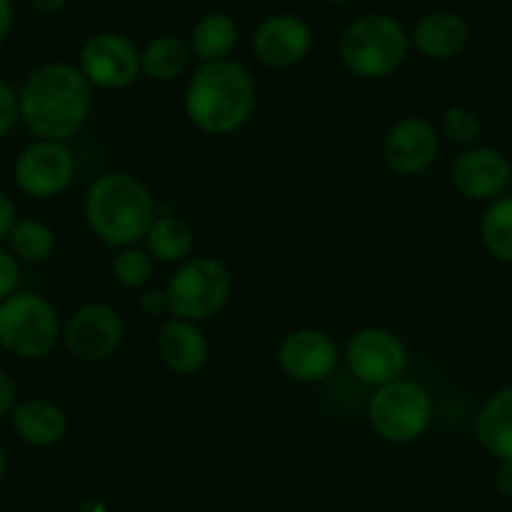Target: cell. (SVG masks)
<instances>
[{
  "instance_id": "1",
  "label": "cell",
  "mask_w": 512,
  "mask_h": 512,
  "mask_svg": "<svg viewBox=\"0 0 512 512\" xmlns=\"http://www.w3.org/2000/svg\"><path fill=\"white\" fill-rule=\"evenodd\" d=\"M18 106L28 134L68 144L91 116L93 86L73 63H43L18 88Z\"/></svg>"
},
{
  "instance_id": "2",
  "label": "cell",
  "mask_w": 512,
  "mask_h": 512,
  "mask_svg": "<svg viewBox=\"0 0 512 512\" xmlns=\"http://www.w3.org/2000/svg\"><path fill=\"white\" fill-rule=\"evenodd\" d=\"M184 111L201 134L229 136L256 111V81L239 61L201 63L184 91Z\"/></svg>"
},
{
  "instance_id": "3",
  "label": "cell",
  "mask_w": 512,
  "mask_h": 512,
  "mask_svg": "<svg viewBox=\"0 0 512 512\" xmlns=\"http://www.w3.org/2000/svg\"><path fill=\"white\" fill-rule=\"evenodd\" d=\"M83 214L96 239L113 249L146 239V231L159 216L149 186L123 171H106L88 186Z\"/></svg>"
},
{
  "instance_id": "4",
  "label": "cell",
  "mask_w": 512,
  "mask_h": 512,
  "mask_svg": "<svg viewBox=\"0 0 512 512\" xmlns=\"http://www.w3.org/2000/svg\"><path fill=\"white\" fill-rule=\"evenodd\" d=\"M410 48V33L387 13H364L354 18L339 38L342 66L362 81L390 78L407 61Z\"/></svg>"
},
{
  "instance_id": "5",
  "label": "cell",
  "mask_w": 512,
  "mask_h": 512,
  "mask_svg": "<svg viewBox=\"0 0 512 512\" xmlns=\"http://www.w3.org/2000/svg\"><path fill=\"white\" fill-rule=\"evenodd\" d=\"M435 402L417 379L400 377L372 390L367 402V422L379 440L390 445H412L430 430Z\"/></svg>"
},
{
  "instance_id": "6",
  "label": "cell",
  "mask_w": 512,
  "mask_h": 512,
  "mask_svg": "<svg viewBox=\"0 0 512 512\" xmlns=\"http://www.w3.org/2000/svg\"><path fill=\"white\" fill-rule=\"evenodd\" d=\"M63 322L58 309L36 292L11 294L0 302V347L26 362H38L58 347Z\"/></svg>"
},
{
  "instance_id": "7",
  "label": "cell",
  "mask_w": 512,
  "mask_h": 512,
  "mask_svg": "<svg viewBox=\"0 0 512 512\" xmlns=\"http://www.w3.org/2000/svg\"><path fill=\"white\" fill-rule=\"evenodd\" d=\"M164 289L171 317L201 324L229 304L234 277L216 256H191L176 267Z\"/></svg>"
},
{
  "instance_id": "8",
  "label": "cell",
  "mask_w": 512,
  "mask_h": 512,
  "mask_svg": "<svg viewBox=\"0 0 512 512\" xmlns=\"http://www.w3.org/2000/svg\"><path fill=\"white\" fill-rule=\"evenodd\" d=\"M76 176V156L66 141L33 139L13 164V181L23 196L51 201L61 196Z\"/></svg>"
},
{
  "instance_id": "9",
  "label": "cell",
  "mask_w": 512,
  "mask_h": 512,
  "mask_svg": "<svg viewBox=\"0 0 512 512\" xmlns=\"http://www.w3.org/2000/svg\"><path fill=\"white\" fill-rule=\"evenodd\" d=\"M123 339H126V322L111 304H83L63 322L61 342L78 362H108L123 347Z\"/></svg>"
},
{
  "instance_id": "10",
  "label": "cell",
  "mask_w": 512,
  "mask_h": 512,
  "mask_svg": "<svg viewBox=\"0 0 512 512\" xmlns=\"http://www.w3.org/2000/svg\"><path fill=\"white\" fill-rule=\"evenodd\" d=\"M344 362L357 382L377 390L405 377L407 347L392 329L364 327L349 337Z\"/></svg>"
},
{
  "instance_id": "11",
  "label": "cell",
  "mask_w": 512,
  "mask_h": 512,
  "mask_svg": "<svg viewBox=\"0 0 512 512\" xmlns=\"http://www.w3.org/2000/svg\"><path fill=\"white\" fill-rule=\"evenodd\" d=\"M78 68L93 88L121 91L141 76V48L123 33H96L83 43Z\"/></svg>"
},
{
  "instance_id": "12",
  "label": "cell",
  "mask_w": 512,
  "mask_h": 512,
  "mask_svg": "<svg viewBox=\"0 0 512 512\" xmlns=\"http://www.w3.org/2000/svg\"><path fill=\"white\" fill-rule=\"evenodd\" d=\"M442 149L440 128L422 116H405L384 134V164L397 176H420L435 166Z\"/></svg>"
},
{
  "instance_id": "13",
  "label": "cell",
  "mask_w": 512,
  "mask_h": 512,
  "mask_svg": "<svg viewBox=\"0 0 512 512\" xmlns=\"http://www.w3.org/2000/svg\"><path fill=\"white\" fill-rule=\"evenodd\" d=\"M277 364L292 382L319 384L337 369L339 347L324 329H294L279 342Z\"/></svg>"
},
{
  "instance_id": "14",
  "label": "cell",
  "mask_w": 512,
  "mask_h": 512,
  "mask_svg": "<svg viewBox=\"0 0 512 512\" xmlns=\"http://www.w3.org/2000/svg\"><path fill=\"white\" fill-rule=\"evenodd\" d=\"M312 28L294 13H274L256 26L251 51L262 66L284 71L302 63L312 51Z\"/></svg>"
},
{
  "instance_id": "15",
  "label": "cell",
  "mask_w": 512,
  "mask_h": 512,
  "mask_svg": "<svg viewBox=\"0 0 512 512\" xmlns=\"http://www.w3.org/2000/svg\"><path fill=\"white\" fill-rule=\"evenodd\" d=\"M450 181L467 201H495L512 181V166L502 151L492 146H467L450 169Z\"/></svg>"
},
{
  "instance_id": "16",
  "label": "cell",
  "mask_w": 512,
  "mask_h": 512,
  "mask_svg": "<svg viewBox=\"0 0 512 512\" xmlns=\"http://www.w3.org/2000/svg\"><path fill=\"white\" fill-rule=\"evenodd\" d=\"M156 352L169 372L189 377L209 362V339L196 322L171 317L156 334Z\"/></svg>"
},
{
  "instance_id": "17",
  "label": "cell",
  "mask_w": 512,
  "mask_h": 512,
  "mask_svg": "<svg viewBox=\"0 0 512 512\" xmlns=\"http://www.w3.org/2000/svg\"><path fill=\"white\" fill-rule=\"evenodd\" d=\"M470 43V26L455 11L425 13L410 31V46L430 61L457 58Z\"/></svg>"
},
{
  "instance_id": "18",
  "label": "cell",
  "mask_w": 512,
  "mask_h": 512,
  "mask_svg": "<svg viewBox=\"0 0 512 512\" xmlns=\"http://www.w3.org/2000/svg\"><path fill=\"white\" fill-rule=\"evenodd\" d=\"M13 432L26 445L48 450V447L61 445L68 435V415L58 402L48 397H31V400L16 402V407L8 415Z\"/></svg>"
},
{
  "instance_id": "19",
  "label": "cell",
  "mask_w": 512,
  "mask_h": 512,
  "mask_svg": "<svg viewBox=\"0 0 512 512\" xmlns=\"http://www.w3.org/2000/svg\"><path fill=\"white\" fill-rule=\"evenodd\" d=\"M477 445L492 460H512V384L485 400L475 420Z\"/></svg>"
},
{
  "instance_id": "20",
  "label": "cell",
  "mask_w": 512,
  "mask_h": 512,
  "mask_svg": "<svg viewBox=\"0 0 512 512\" xmlns=\"http://www.w3.org/2000/svg\"><path fill=\"white\" fill-rule=\"evenodd\" d=\"M146 249L161 264H184L194 256L196 234L194 226L176 214L156 216L154 224L146 231Z\"/></svg>"
},
{
  "instance_id": "21",
  "label": "cell",
  "mask_w": 512,
  "mask_h": 512,
  "mask_svg": "<svg viewBox=\"0 0 512 512\" xmlns=\"http://www.w3.org/2000/svg\"><path fill=\"white\" fill-rule=\"evenodd\" d=\"M236 46H239V26L229 13H206L191 28V56L199 58L201 63L226 61Z\"/></svg>"
},
{
  "instance_id": "22",
  "label": "cell",
  "mask_w": 512,
  "mask_h": 512,
  "mask_svg": "<svg viewBox=\"0 0 512 512\" xmlns=\"http://www.w3.org/2000/svg\"><path fill=\"white\" fill-rule=\"evenodd\" d=\"M189 41L179 36H156L141 48V76L151 81H174L191 63Z\"/></svg>"
},
{
  "instance_id": "23",
  "label": "cell",
  "mask_w": 512,
  "mask_h": 512,
  "mask_svg": "<svg viewBox=\"0 0 512 512\" xmlns=\"http://www.w3.org/2000/svg\"><path fill=\"white\" fill-rule=\"evenodd\" d=\"M6 244L21 264H43L56 254L58 239L56 231H53L46 221L31 219V216L21 219V216H18L16 226H13L11 234H8Z\"/></svg>"
},
{
  "instance_id": "24",
  "label": "cell",
  "mask_w": 512,
  "mask_h": 512,
  "mask_svg": "<svg viewBox=\"0 0 512 512\" xmlns=\"http://www.w3.org/2000/svg\"><path fill=\"white\" fill-rule=\"evenodd\" d=\"M480 241L495 262L512 267V194L497 196L482 211Z\"/></svg>"
},
{
  "instance_id": "25",
  "label": "cell",
  "mask_w": 512,
  "mask_h": 512,
  "mask_svg": "<svg viewBox=\"0 0 512 512\" xmlns=\"http://www.w3.org/2000/svg\"><path fill=\"white\" fill-rule=\"evenodd\" d=\"M154 267L156 259L149 254V249L131 244L116 251L111 272L123 289H144L154 279Z\"/></svg>"
},
{
  "instance_id": "26",
  "label": "cell",
  "mask_w": 512,
  "mask_h": 512,
  "mask_svg": "<svg viewBox=\"0 0 512 512\" xmlns=\"http://www.w3.org/2000/svg\"><path fill=\"white\" fill-rule=\"evenodd\" d=\"M482 134V121L477 111L467 106H450L440 118V136H445L450 144L475 146Z\"/></svg>"
},
{
  "instance_id": "27",
  "label": "cell",
  "mask_w": 512,
  "mask_h": 512,
  "mask_svg": "<svg viewBox=\"0 0 512 512\" xmlns=\"http://www.w3.org/2000/svg\"><path fill=\"white\" fill-rule=\"evenodd\" d=\"M21 123V106H18V91L0 78V141L13 134V128Z\"/></svg>"
},
{
  "instance_id": "28",
  "label": "cell",
  "mask_w": 512,
  "mask_h": 512,
  "mask_svg": "<svg viewBox=\"0 0 512 512\" xmlns=\"http://www.w3.org/2000/svg\"><path fill=\"white\" fill-rule=\"evenodd\" d=\"M21 287V262L8 246L0 244V302L18 292Z\"/></svg>"
},
{
  "instance_id": "29",
  "label": "cell",
  "mask_w": 512,
  "mask_h": 512,
  "mask_svg": "<svg viewBox=\"0 0 512 512\" xmlns=\"http://www.w3.org/2000/svg\"><path fill=\"white\" fill-rule=\"evenodd\" d=\"M139 309L146 317H164L169 314V297H166V289H146L139 297Z\"/></svg>"
},
{
  "instance_id": "30",
  "label": "cell",
  "mask_w": 512,
  "mask_h": 512,
  "mask_svg": "<svg viewBox=\"0 0 512 512\" xmlns=\"http://www.w3.org/2000/svg\"><path fill=\"white\" fill-rule=\"evenodd\" d=\"M16 221H18L16 201H13L11 194H6V191L0 189V244L8 239V234H11V229L16 226Z\"/></svg>"
},
{
  "instance_id": "31",
  "label": "cell",
  "mask_w": 512,
  "mask_h": 512,
  "mask_svg": "<svg viewBox=\"0 0 512 512\" xmlns=\"http://www.w3.org/2000/svg\"><path fill=\"white\" fill-rule=\"evenodd\" d=\"M18 402V384L6 369L0 367V417H8Z\"/></svg>"
},
{
  "instance_id": "32",
  "label": "cell",
  "mask_w": 512,
  "mask_h": 512,
  "mask_svg": "<svg viewBox=\"0 0 512 512\" xmlns=\"http://www.w3.org/2000/svg\"><path fill=\"white\" fill-rule=\"evenodd\" d=\"M495 490L505 500H512V460H500L495 470Z\"/></svg>"
},
{
  "instance_id": "33",
  "label": "cell",
  "mask_w": 512,
  "mask_h": 512,
  "mask_svg": "<svg viewBox=\"0 0 512 512\" xmlns=\"http://www.w3.org/2000/svg\"><path fill=\"white\" fill-rule=\"evenodd\" d=\"M13 23H16V8H13V0H0V46L11 38Z\"/></svg>"
},
{
  "instance_id": "34",
  "label": "cell",
  "mask_w": 512,
  "mask_h": 512,
  "mask_svg": "<svg viewBox=\"0 0 512 512\" xmlns=\"http://www.w3.org/2000/svg\"><path fill=\"white\" fill-rule=\"evenodd\" d=\"M28 3L41 16H56V13H61L68 6V0H28Z\"/></svg>"
},
{
  "instance_id": "35",
  "label": "cell",
  "mask_w": 512,
  "mask_h": 512,
  "mask_svg": "<svg viewBox=\"0 0 512 512\" xmlns=\"http://www.w3.org/2000/svg\"><path fill=\"white\" fill-rule=\"evenodd\" d=\"M76 512H108V502L103 497H86L78 502Z\"/></svg>"
},
{
  "instance_id": "36",
  "label": "cell",
  "mask_w": 512,
  "mask_h": 512,
  "mask_svg": "<svg viewBox=\"0 0 512 512\" xmlns=\"http://www.w3.org/2000/svg\"><path fill=\"white\" fill-rule=\"evenodd\" d=\"M6 472H8V455H6V447L0 445V482H3Z\"/></svg>"
},
{
  "instance_id": "37",
  "label": "cell",
  "mask_w": 512,
  "mask_h": 512,
  "mask_svg": "<svg viewBox=\"0 0 512 512\" xmlns=\"http://www.w3.org/2000/svg\"><path fill=\"white\" fill-rule=\"evenodd\" d=\"M324 3H334V6H342V3H352V0H324Z\"/></svg>"
},
{
  "instance_id": "38",
  "label": "cell",
  "mask_w": 512,
  "mask_h": 512,
  "mask_svg": "<svg viewBox=\"0 0 512 512\" xmlns=\"http://www.w3.org/2000/svg\"><path fill=\"white\" fill-rule=\"evenodd\" d=\"M53 512H76V510H53Z\"/></svg>"
}]
</instances>
